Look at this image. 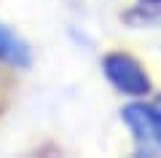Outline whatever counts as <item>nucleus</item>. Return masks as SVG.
<instances>
[{"instance_id":"obj_2","label":"nucleus","mask_w":161,"mask_h":158,"mask_svg":"<svg viewBox=\"0 0 161 158\" xmlns=\"http://www.w3.org/2000/svg\"><path fill=\"white\" fill-rule=\"evenodd\" d=\"M102 73L121 94H126V96H148L153 91V83H150L148 73L129 54H118V51L108 54L102 59Z\"/></svg>"},{"instance_id":"obj_4","label":"nucleus","mask_w":161,"mask_h":158,"mask_svg":"<svg viewBox=\"0 0 161 158\" xmlns=\"http://www.w3.org/2000/svg\"><path fill=\"white\" fill-rule=\"evenodd\" d=\"M145 3H153V6H161V0H145Z\"/></svg>"},{"instance_id":"obj_5","label":"nucleus","mask_w":161,"mask_h":158,"mask_svg":"<svg viewBox=\"0 0 161 158\" xmlns=\"http://www.w3.org/2000/svg\"><path fill=\"white\" fill-rule=\"evenodd\" d=\"M156 107H161V96H158V105H156Z\"/></svg>"},{"instance_id":"obj_3","label":"nucleus","mask_w":161,"mask_h":158,"mask_svg":"<svg viewBox=\"0 0 161 158\" xmlns=\"http://www.w3.org/2000/svg\"><path fill=\"white\" fill-rule=\"evenodd\" d=\"M0 59L14 64V67H22V70L30 67V62H32L30 46L22 38H16L8 27H3V24H0Z\"/></svg>"},{"instance_id":"obj_1","label":"nucleus","mask_w":161,"mask_h":158,"mask_svg":"<svg viewBox=\"0 0 161 158\" xmlns=\"http://www.w3.org/2000/svg\"><path fill=\"white\" fill-rule=\"evenodd\" d=\"M121 118L134 134L140 153L153 155L161 150V107H150L145 102H132L121 110Z\"/></svg>"}]
</instances>
